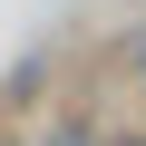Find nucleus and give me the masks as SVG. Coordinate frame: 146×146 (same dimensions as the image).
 <instances>
[{"label": "nucleus", "instance_id": "f257e3e1", "mask_svg": "<svg viewBox=\"0 0 146 146\" xmlns=\"http://www.w3.org/2000/svg\"><path fill=\"white\" fill-rule=\"evenodd\" d=\"M39 146H98V136H88V127H78V117H58V127H49V136H39Z\"/></svg>", "mask_w": 146, "mask_h": 146}, {"label": "nucleus", "instance_id": "7ed1b4c3", "mask_svg": "<svg viewBox=\"0 0 146 146\" xmlns=\"http://www.w3.org/2000/svg\"><path fill=\"white\" fill-rule=\"evenodd\" d=\"M136 88H146V58H136Z\"/></svg>", "mask_w": 146, "mask_h": 146}, {"label": "nucleus", "instance_id": "f03ea898", "mask_svg": "<svg viewBox=\"0 0 146 146\" xmlns=\"http://www.w3.org/2000/svg\"><path fill=\"white\" fill-rule=\"evenodd\" d=\"M107 146H146V127H127V136H107Z\"/></svg>", "mask_w": 146, "mask_h": 146}]
</instances>
